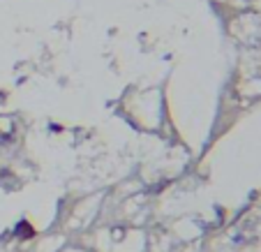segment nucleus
<instances>
[{
    "label": "nucleus",
    "mask_w": 261,
    "mask_h": 252,
    "mask_svg": "<svg viewBox=\"0 0 261 252\" xmlns=\"http://www.w3.org/2000/svg\"><path fill=\"white\" fill-rule=\"evenodd\" d=\"M16 236H21V238H30V236H33V227H30L28 222H21L19 227H16Z\"/></svg>",
    "instance_id": "1"
}]
</instances>
